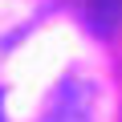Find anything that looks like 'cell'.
<instances>
[{"instance_id": "1", "label": "cell", "mask_w": 122, "mask_h": 122, "mask_svg": "<svg viewBox=\"0 0 122 122\" xmlns=\"http://www.w3.org/2000/svg\"><path fill=\"white\" fill-rule=\"evenodd\" d=\"M45 122H94V86L81 77H65L45 106Z\"/></svg>"}, {"instance_id": "2", "label": "cell", "mask_w": 122, "mask_h": 122, "mask_svg": "<svg viewBox=\"0 0 122 122\" xmlns=\"http://www.w3.org/2000/svg\"><path fill=\"white\" fill-rule=\"evenodd\" d=\"M0 122H4V114H0Z\"/></svg>"}]
</instances>
